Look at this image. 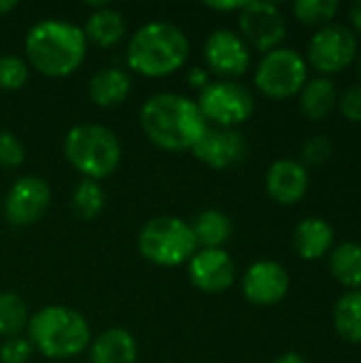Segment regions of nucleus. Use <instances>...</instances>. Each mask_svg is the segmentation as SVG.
Masks as SVG:
<instances>
[{"label": "nucleus", "mask_w": 361, "mask_h": 363, "mask_svg": "<svg viewBox=\"0 0 361 363\" xmlns=\"http://www.w3.org/2000/svg\"><path fill=\"white\" fill-rule=\"evenodd\" d=\"M336 104H338V94L328 77H317L304 83L300 91V108L309 119L313 121L326 119Z\"/></svg>", "instance_id": "22"}, {"label": "nucleus", "mask_w": 361, "mask_h": 363, "mask_svg": "<svg viewBox=\"0 0 361 363\" xmlns=\"http://www.w3.org/2000/svg\"><path fill=\"white\" fill-rule=\"evenodd\" d=\"M187 34L170 21H149L128 40V66L149 79H162L181 70L189 57Z\"/></svg>", "instance_id": "3"}, {"label": "nucleus", "mask_w": 361, "mask_h": 363, "mask_svg": "<svg viewBox=\"0 0 361 363\" xmlns=\"http://www.w3.org/2000/svg\"><path fill=\"white\" fill-rule=\"evenodd\" d=\"M32 353H34V347L30 345L28 338H21V336L6 338L0 345V362L2 363H28Z\"/></svg>", "instance_id": "30"}, {"label": "nucleus", "mask_w": 361, "mask_h": 363, "mask_svg": "<svg viewBox=\"0 0 361 363\" xmlns=\"http://www.w3.org/2000/svg\"><path fill=\"white\" fill-rule=\"evenodd\" d=\"M289 274L272 259L255 262L247 268L243 277V294L249 302L257 306H272L287 296Z\"/></svg>", "instance_id": "15"}, {"label": "nucleus", "mask_w": 361, "mask_h": 363, "mask_svg": "<svg viewBox=\"0 0 361 363\" xmlns=\"http://www.w3.org/2000/svg\"><path fill=\"white\" fill-rule=\"evenodd\" d=\"M91 363H136L138 362V345L136 338L121 328L104 330L89 349Z\"/></svg>", "instance_id": "18"}, {"label": "nucleus", "mask_w": 361, "mask_h": 363, "mask_svg": "<svg viewBox=\"0 0 361 363\" xmlns=\"http://www.w3.org/2000/svg\"><path fill=\"white\" fill-rule=\"evenodd\" d=\"M357 53V38L353 30L343 23H328L309 43V60L321 72H340Z\"/></svg>", "instance_id": "11"}, {"label": "nucleus", "mask_w": 361, "mask_h": 363, "mask_svg": "<svg viewBox=\"0 0 361 363\" xmlns=\"http://www.w3.org/2000/svg\"><path fill=\"white\" fill-rule=\"evenodd\" d=\"M104 202H106V196H104L102 185L98 181H91V179H83L74 187L72 198H70V206H72L74 215L85 219V221L96 219L102 213Z\"/></svg>", "instance_id": "25"}, {"label": "nucleus", "mask_w": 361, "mask_h": 363, "mask_svg": "<svg viewBox=\"0 0 361 363\" xmlns=\"http://www.w3.org/2000/svg\"><path fill=\"white\" fill-rule=\"evenodd\" d=\"M338 0H296L294 15L309 26L328 23L338 13Z\"/></svg>", "instance_id": "27"}, {"label": "nucleus", "mask_w": 361, "mask_h": 363, "mask_svg": "<svg viewBox=\"0 0 361 363\" xmlns=\"http://www.w3.org/2000/svg\"><path fill=\"white\" fill-rule=\"evenodd\" d=\"M334 245V230L321 217H309L298 223L294 232V247L302 259H319Z\"/></svg>", "instance_id": "19"}, {"label": "nucleus", "mask_w": 361, "mask_h": 363, "mask_svg": "<svg viewBox=\"0 0 361 363\" xmlns=\"http://www.w3.org/2000/svg\"><path fill=\"white\" fill-rule=\"evenodd\" d=\"M145 136L164 151L191 149L209 128L198 102L172 91H162L145 100L140 108Z\"/></svg>", "instance_id": "1"}, {"label": "nucleus", "mask_w": 361, "mask_h": 363, "mask_svg": "<svg viewBox=\"0 0 361 363\" xmlns=\"http://www.w3.org/2000/svg\"><path fill=\"white\" fill-rule=\"evenodd\" d=\"M196 160L215 170H228L240 164L247 155V140L236 128L209 125L200 140L191 147Z\"/></svg>", "instance_id": "13"}, {"label": "nucleus", "mask_w": 361, "mask_h": 363, "mask_svg": "<svg viewBox=\"0 0 361 363\" xmlns=\"http://www.w3.org/2000/svg\"><path fill=\"white\" fill-rule=\"evenodd\" d=\"M206 6L209 9H215V11H223V13H232V11H238L240 13V9L245 6V2H206Z\"/></svg>", "instance_id": "34"}, {"label": "nucleus", "mask_w": 361, "mask_h": 363, "mask_svg": "<svg viewBox=\"0 0 361 363\" xmlns=\"http://www.w3.org/2000/svg\"><path fill=\"white\" fill-rule=\"evenodd\" d=\"M330 272L345 287H361V245L343 242L330 253Z\"/></svg>", "instance_id": "23"}, {"label": "nucleus", "mask_w": 361, "mask_h": 363, "mask_svg": "<svg viewBox=\"0 0 361 363\" xmlns=\"http://www.w3.org/2000/svg\"><path fill=\"white\" fill-rule=\"evenodd\" d=\"M28 340L49 359H70L87 351L91 330L81 313L68 306H45L30 317Z\"/></svg>", "instance_id": "4"}, {"label": "nucleus", "mask_w": 361, "mask_h": 363, "mask_svg": "<svg viewBox=\"0 0 361 363\" xmlns=\"http://www.w3.org/2000/svg\"><path fill=\"white\" fill-rule=\"evenodd\" d=\"M140 255L162 268H174L187 264L198 251L191 225L172 215H160L149 219L138 234Z\"/></svg>", "instance_id": "6"}, {"label": "nucleus", "mask_w": 361, "mask_h": 363, "mask_svg": "<svg viewBox=\"0 0 361 363\" xmlns=\"http://www.w3.org/2000/svg\"><path fill=\"white\" fill-rule=\"evenodd\" d=\"M338 106L343 115L355 123H361V85H351L343 91Z\"/></svg>", "instance_id": "32"}, {"label": "nucleus", "mask_w": 361, "mask_h": 363, "mask_svg": "<svg viewBox=\"0 0 361 363\" xmlns=\"http://www.w3.org/2000/svg\"><path fill=\"white\" fill-rule=\"evenodd\" d=\"M204 60L215 74L234 79L247 72L251 64V51L240 34L221 28L211 32L204 40Z\"/></svg>", "instance_id": "12"}, {"label": "nucleus", "mask_w": 361, "mask_h": 363, "mask_svg": "<svg viewBox=\"0 0 361 363\" xmlns=\"http://www.w3.org/2000/svg\"><path fill=\"white\" fill-rule=\"evenodd\" d=\"M30 315L26 302L11 291L0 294V336L13 338L28 328Z\"/></svg>", "instance_id": "26"}, {"label": "nucleus", "mask_w": 361, "mask_h": 363, "mask_svg": "<svg viewBox=\"0 0 361 363\" xmlns=\"http://www.w3.org/2000/svg\"><path fill=\"white\" fill-rule=\"evenodd\" d=\"M194 287L204 294H223L236 281V266L226 249H198L187 262Z\"/></svg>", "instance_id": "14"}, {"label": "nucleus", "mask_w": 361, "mask_h": 363, "mask_svg": "<svg viewBox=\"0 0 361 363\" xmlns=\"http://www.w3.org/2000/svg\"><path fill=\"white\" fill-rule=\"evenodd\" d=\"M334 328L345 340L353 345H361V289L347 291L336 302Z\"/></svg>", "instance_id": "24"}, {"label": "nucleus", "mask_w": 361, "mask_h": 363, "mask_svg": "<svg viewBox=\"0 0 361 363\" xmlns=\"http://www.w3.org/2000/svg\"><path fill=\"white\" fill-rule=\"evenodd\" d=\"M238 26L245 43L264 53L277 49L287 32L285 17L272 2H245L240 9Z\"/></svg>", "instance_id": "10"}, {"label": "nucleus", "mask_w": 361, "mask_h": 363, "mask_svg": "<svg viewBox=\"0 0 361 363\" xmlns=\"http://www.w3.org/2000/svg\"><path fill=\"white\" fill-rule=\"evenodd\" d=\"M357 72H360V77H361V53H360V60H357Z\"/></svg>", "instance_id": "38"}, {"label": "nucleus", "mask_w": 361, "mask_h": 363, "mask_svg": "<svg viewBox=\"0 0 361 363\" xmlns=\"http://www.w3.org/2000/svg\"><path fill=\"white\" fill-rule=\"evenodd\" d=\"M198 249H223L232 236V221L217 208H206L189 223Z\"/></svg>", "instance_id": "21"}, {"label": "nucleus", "mask_w": 361, "mask_h": 363, "mask_svg": "<svg viewBox=\"0 0 361 363\" xmlns=\"http://www.w3.org/2000/svg\"><path fill=\"white\" fill-rule=\"evenodd\" d=\"M26 160L23 143L9 130H0V168H19Z\"/></svg>", "instance_id": "29"}, {"label": "nucleus", "mask_w": 361, "mask_h": 363, "mask_svg": "<svg viewBox=\"0 0 361 363\" xmlns=\"http://www.w3.org/2000/svg\"><path fill=\"white\" fill-rule=\"evenodd\" d=\"M17 9V0H0V17L15 11Z\"/></svg>", "instance_id": "37"}, {"label": "nucleus", "mask_w": 361, "mask_h": 363, "mask_svg": "<svg viewBox=\"0 0 361 363\" xmlns=\"http://www.w3.org/2000/svg\"><path fill=\"white\" fill-rule=\"evenodd\" d=\"M130 89H132L130 74L117 66L96 70L87 83V96L100 108H113L123 104L130 96Z\"/></svg>", "instance_id": "17"}, {"label": "nucleus", "mask_w": 361, "mask_h": 363, "mask_svg": "<svg viewBox=\"0 0 361 363\" xmlns=\"http://www.w3.org/2000/svg\"><path fill=\"white\" fill-rule=\"evenodd\" d=\"M26 55L40 74L53 79L68 77L85 62L87 38L70 21L40 19L26 34Z\"/></svg>", "instance_id": "2"}, {"label": "nucleus", "mask_w": 361, "mask_h": 363, "mask_svg": "<svg viewBox=\"0 0 361 363\" xmlns=\"http://www.w3.org/2000/svg\"><path fill=\"white\" fill-rule=\"evenodd\" d=\"M85 38L91 40L98 47H115L126 36V19L119 11L104 6L98 11H91L85 26L81 28Z\"/></svg>", "instance_id": "20"}, {"label": "nucleus", "mask_w": 361, "mask_h": 363, "mask_svg": "<svg viewBox=\"0 0 361 363\" xmlns=\"http://www.w3.org/2000/svg\"><path fill=\"white\" fill-rule=\"evenodd\" d=\"M196 102L206 123H213L215 128H236L255 111L253 94L232 79L211 81L204 89H200Z\"/></svg>", "instance_id": "7"}, {"label": "nucleus", "mask_w": 361, "mask_h": 363, "mask_svg": "<svg viewBox=\"0 0 361 363\" xmlns=\"http://www.w3.org/2000/svg\"><path fill=\"white\" fill-rule=\"evenodd\" d=\"M64 157L83 179L100 183L119 168L121 143L113 130L100 123H79L64 138Z\"/></svg>", "instance_id": "5"}, {"label": "nucleus", "mask_w": 361, "mask_h": 363, "mask_svg": "<svg viewBox=\"0 0 361 363\" xmlns=\"http://www.w3.org/2000/svg\"><path fill=\"white\" fill-rule=\"evenodd\" d=\"M266 191L268 196L283 204L291 206L300 202L309 191V172L296 160H279L266 172Z\"/></svg>", "instance_id": "16"}, {"label": "nucleus", "mask_w": 361, "mask_h": 363, "mask_svg": "<svg viewBox=\"0 0 361 363\" xmlns=\"http://www.w3.org/2000/svg\"><path fill=\"white\" fill-rule=\"evenodd\" d=\"M30 66L19 55H0V89L17 91L28 83Z\"/></svg>", "instance_id": "28"}, {"label": "nucleus", "mask_w": 361, "mask_h": 363, "mask_svg": "<svg viewBox=\"0 0 361 363\" xmlns=\"http://www.w3.org/2000/svg\"><path fill=\"white\" fill-rule=\"evenodd\" d=\"M304 83H306V62L298 51L287 47H277L264 53L255 70L257 89L274 100L296 96L298 91H302Z\"/></svg>", "instance_id": "8"}, {"label": "nucleus", "mask_w": 361, "mask_h": 363, "mask_svg": "<svg viewBox=\"0 0 361 363\" xmlns=\"http://www.w3.org/2000/svg\"><path fill=\"white\" fill-rule=\"evenodd\" d=\"M349 17H351V23H353L355 32H360L361 34V0H357V2H353V4H351V9H349Z\"/></svg>", "instance_id": "35"}, {"label": "nucleus", "mask_w": 361, "mask_h": 363, "mask_svg": "<svg viewBox=\"0 0 361 363\" xmlns=\"http://www.w3.org/2000/svg\"><path fill=\"white\" fill-rule=\"evenodd\" d=\"M187 81H189L194 87H198V89H204V87L211 83V81H209V72H206L204 68H200V66H196V68H191V70H189Z\"/></svg>", "instance_id": "33"}, {"label": "nucleus", "mask_w": 361, "mask_h": 363, "mask_svg": "<svg viewBox=\"0 0 361 363\" xmlns=\"http://www.w3.org/2000/svg\"><path fill=\"white\" fill-rule=\"evenodd\" d=\"M274 363H306V359L302 355H298V353H285Z\"/></svg>", "instance_id": "36"}, {"label": "nucleus", "mask_w": 361, "mask_h": 363, "mask_svg": "<svg viewBox=\"0 0 361 363\" xmlns=\"http://www.w3.org/2000/svg\"><path fill=\"white\" fill-rule=\"evenodd\" d=\"M332 155V143L328 136H313L302 147V160L306 166H321Z\"/></svg>", "instance_id": "31"}, {"label": "nucleus", "mask_w": 361, "mask_h": 363, "mask_svg": "<svg viewBox=\"0 0 361 363\" xmlns=\"http://www.w3.org/2000/svg\"><path fill=\"white\" fill-rule=\"evenodd\" d=\"M51 204V187L45 179L19 177L4 196L2 213L13 228H30L43 219Z\"/></svg>", "instance_id": "9"}]
</instances>
